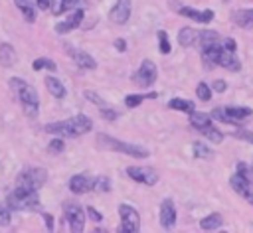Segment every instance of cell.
I'll return each instance as SVG.
<instances>
[{"label": "cell", "instance_id": "42", "mask_svg": "<svg viewBox=\"0 0 253 233\" xmlns=\"http://www.w3.org/2000/svg\"><path fill=\"white\" fill-rule=\"evenodd\" d=\"M101 116L105 120H115V118H119V113L115 109H111V107H103L101 109Z\"/></svg>", "mask_w": 253, "mask_h": 233}, {"label": "cell", "instance_id": "8", "mask_svg": "<svg viewBox=\"0 0 253 233\" xmlns=\"http://www.w3.org/2000/svg\"><path fill=\"white\" fill-rule=\"evenodd\" d=\"M172 10L176 14H180V16H184V18H190V20L198 22V24H210L215 18L213 10H196L192 6H184V4H180L176 0H172Z\"/></svg>", "mask_w": 253, "mask_h": 233}, {"label": "cell", "instance_id": "18", "mask_svg": "<svg viewBox=\"0 0 253 233\" xmlns=\"http://www.w3.org/2000/svg\"><path fill=\"white\" fill-rule=\"evenodd\" d=\"M43 85H45V89H47V93H49L51 97H55V99H65V95H67L65 85H63L57 77L47 75V77L43 79Z\"/></svg>", "mask_w": 253, "mask_h": 233}, {"label": "cell", "instance_id": "15", "mask_svg": "<svg viewBox=\"0 0 253 233\" xmlns=\"http://www.w3.org/2000/svg\"><path fill=\"white\" fill-rule=\"evenodd\" d=\"M67 188H69L73 194H77V195L87 194L89 190H93V178H89V176H85V174H75V176L69 178Z\"/></svg>", "mask_w": 253, "mask_h": 233}, {"label": "cell", "instance_id": "52", "mask_svg": "<svg viewBox=\"0 0 253 233\" xmlns=\"http://www.w3.org/2000/svg\"><path fill=\"white\" fill-rule=\"evenodd\" d=\"M219 233H227V231H219Z\"/></svg>", "mask_w": 253, "mask_h": 233}, {"label": "cell", "instance_id": "47", "mask_svg": "<svg viewBox=\"0 0 253 233\" xmlns=\"http://www.w3.org/2000/svg\"><path fill=\"white\" fill-rule=\"evenodd\" d=\"M113 45H115V49H119L121 53H123V51H126V41H125L123 38H119V39H115V43H113Z\"/></svg>", "mask_w": 253, "mask_h": 233}, {"label": "cell", "instance_id": "10", "mask_svg": "<svg viewBox=\"0 0 253 233\" xmlns=\"http://www.w3.org/2000/svg\"><path fill=\"white\" fill-rule=\"evenodd\" d=\"M130 10H132V2H130V0H117L115 6H113L111 12H109V20H111L113 24L123 26V24L128 22Z\"/></svg>", "mask_w": 253, "mask_h": 233}, {"label": "cell", "instance_id": "27", "mask_svg": "<svg viewBox=\"0 0 253 233\" xmlns=\"http://www.w3.org/2000/svg\"><path fill=\"white\" fill-rule=\"evenodd\" d=\"M190 124H192L194 128H198V132H202L204 128H208V126L213 124V118H211V115H208V113H192V115H190Z\"/></svg>", "mask_w": 253, "mask_h": 233}, {"label": "cell", "instance_id": "24", "mask_svg": "<svg viewBox=\"0 0 253 233\" xmlns=\"http://www.w3.org/2000/svg\"><path fill=\"white\" fill-rule=\"evenodd\" d=\"M198 36H200V32H196L194 28H182L180 32H178V43L182 45V47H192V45H196L198 43Z\"/></svg>", "mask_w": 253, "mask_h": 233}, {"label": "cell", "instance_id": "17", "mask_svg": "<svg viewBox=\"0 0 253 233\" xmlns=\"http://www.w3.org/2000/svg\"><path fill=\"white\" fill-rule=\"evenodd\" d=\"M229 184H231V188L241 195V197H245L251 190H253V186H251V180H249V176H241V174H233L231 178H229Z\"/></svg>", "mask_w": 253, "mask_h": 233}, {"label": "cell", "instance_id": "6", "mask_svg": "<svg viewBox=\"0 0 253 233\" xmlns=\"http://www.w3.org/2000/svg\"><path fill=\"white\" fill-rule=\"evenodd\" d=\"M63 215H65L69 233H83L85 219H87V211H85L79 203H75V201L63 203Z\"/></svg>", "mask_w": 253, "mask_h": 233}, {"label": "cell", "instance_id": "26", "mask_svg": "<svg viewBox=\"0 0 253 233\" xmlns=\"http://www.w3.org/2000/svg\"><path fill=\"white\" fill-rule=\"evenodd\" d=\"M18 55H16V49L12 43H0V65L4 67H12L16 63Z\"/></svg>", "mask_w": 253, "mask_h": 233}, {"label": "cell", "instance_id": "30", "mask_svg": "<svg viewBox=\"0 0 253 233\" xmlns=\"http://www.w3.org/2000/svg\"><path fill=\"white\" fill-rule=\"evenodd\" d=\"M198 43H200L202 49L211 47V45H217V43H219V34L213 32V30H204V32H200V36H198Z\"/></svg>", "mask_w": 253, "mask_h": 233}, {"label": "cell", "instance_id": "33", "mask_svg": "<svg viewBox=\"0 0 253 233\" xmlns=\"http://www.w3.org/2000/svg\"><path fill=\"white\" fill-rule=\"evenodd\" d=\"M202 134H204L208 140H211L213 144H219V142L223 140V132H221L219 128H215L213 124H211V126H208V128H204V130H202Z\"/></svg>", "mask_w": 253, "mask_h": 233}, {"label": "cell", "instance_id": "29", "mask_svg": "<svg viewBox=\"0 0 253 233\" xmlns=\"http://www.w3.org/2000/svg\"><path fill=\"white\" fill-rule=\"evenodd\" d=\"M156 97H158L156 91H150V93H134V95H126V97H125V105H126L128 109H134V107H138L142 101H150V99H156Z\"/></svg>", "mask_w": 253, "mask_h": 233}, {"label": "cell", "instance_id": "5", "mask_svg": "<svg viewBox=\"0 0 253 233\" xmlns=\"http://www.w3.org/2000/svg\"><path fill=\"white\" fill-rule=\"evenodd\" d=\"M117 211L121 217L117 233H140V215H138L136 207H132L128 203H121Z\"/></svg>", "mask_w": 253, "mask_h": 233}, {"label": "cell", "instance_id": "43", "mask_svg": "<svg viewBox=\"0 0 253 233\" xmlns=\"http://www.w3.org/2000/svg\"><path fill=\"white\" fill-rule=\"evenodd\" d=\"M85 211H87V215H89V217H91L95 223H101V221H103V213H99V211H97L93 205H87V209H85Z\"/></svg>", "mask_w": 253, "mask_h": 233}, {"label": "cell", "instance_id": "11", "mask_svg": "<svg viewBox=\"0 0 253 233\" xmlns=\"http://www.w3.org/2000/svg\"><path fill=\"white\" fill-rule=\"evenodd\" d=\"M83 16H85V10H83V8L71 10V14H69L63 22H59V24L55 26V32H57V34H69L71 30H77V28L81 26V22H83Z\"/></svg>", "mask_w": 253, "mask_h": 233}, {"label": "cell", "instance_id": "44", "mask_svg": "<svg viewBox=\"0 0 253 233\" xmlns=\"http://www.w3.org/2000/svg\"><path fill=\"white\" fill-rule=\"evenodd\" d=\"M42 217H43V221H45V227H47V233H53V215L51 213H45V211H42Z\"/></svg>", "mask_w": 253, "mask_h": 233}, {"label": "cell", "instance_id": "50", "mask_svg": "<svg viewBox=\"0 0 253 233\" xmlns=\"http://www.w3.org/2000/svg\"><path fill=\"white\" fill-rule=\"evenodd\" d=\"M91 233H109V231H107L105 227H95V229H93Z\"/></svg>", "mask_w": 253, "mask_h": 233}, {"label": "cell", "instance_id": "31", "mask_svg": "<svg viewBox=\"0 0 253 233\" xmlns=\"http://www.w3.org/2000/svg\"><path fill=\"white\" fill-rule=\"evenodd\" d=\"M32 69H36V71H40V69L55 71V69H57V65H55V61H53V59H49V57H38V59H34Z\"/></svg>", "mask_w": 253, "mask_h": 233}, {"label": "cell", "instance_id": "46", "mask_svg": "<svg viewBox=\"0 0 253 233\" xmlns=\"http://www.w3.org/2000/svg\"><path fill=\"white\" fill-rule=\"evenodd\" d=\"M227 89V83L223 81V79H215L213 81V91H217V93H223Z\"/></svg>", "mask_w": 253, "mask_h": 233}, {"label": "cell", "instance_id": "35", "mask_svg": "<svg viewBox=\"0 0 253 233\" xmlns=\"http://www.w3.org/2000/svg\"><path fill=\"white\" fill-rule=\"evenodd\" d=\"M196 95H198L200 101H210V99H211V87H210L208 83L200 81L198 87H196Z\"/></svg>", "mask_w": 253, "mask_h": 233}, {"label": "cell", "instance_id": "23", "mask_svg": "<svg viewBox=\"0 0 253 233\" xmlns=\"http://www.w3.org/2000/svg\"><path fill=\"white\" fill-rule=\"evenodd\" d=\"M225 115L229 116L231 124H235V122H241V120L249 118L253 115V109L251 107H225Z\"/></svg>", "mask_w": 253, "mask_h": 233}, {"label": "cell", "instance_id": "48", "mask_svg": "<svg viewBox=\"0 0 253 233\" xmlns=\"http://www.w3.org/2000/svg\"><path fill=\"white\" fill-rule=\"evenodd\" d=\"M77 4H79V0H63V8L65 10H75V8H79Z\"/></svg>", "mask_w": 253, "mask_h": 233}, {"label": "cell", "instance_id": "34", "mask_svg": "<svg viewBox=\"0 0 253 233\" xmlns=\"http://www.w3.org/2000/svg\"><path fill=\"white\" fill-rule=\"evenodd\" d=\"M192 148H194L192 152H194L196 158H210V156H211V148H210L208 144H204V142H198V140H196V142L192 144Z\"/></svg>", "mask_w": 253, "mask_h": 233}, {"label": "cell", "instance_id": "9", "mask_svg": "<svg viewBox=\"0 0 253 233\" xmlns=\"http://www.w3.org/2000/svg\"><path fill=\"white\" fill-rule=\"evenodd\" d=\"M126 176L138 184H144V186H154L158 182V172L150 166H128Z\"/></svg>", "mask_w": 253, "mask_h": 233}, {"label": "cell", "instance_id": "3", "mask_svg": "<svg viewBox=\"0 0 253 233\" xmlns=\"http://www.w3.org/2000/svg\"><path fill=\"white\" fill-rule=\"evenodd\" d=\"M97 144L105 150H113V152H123L126 156H132V158H148L150 152L148 148L144 146H138V144H130V142H125V140H117L113 136H107V134H97Z\"/></svg>", "mask_w": 253, "mask_h": 233}, {"label": "cell", "instance_id": "2", "mask_svg": "<svg viewBox=\"0 0 253 233\" xmlns=\"http://www.w3.org/2000/svg\"><path fill=\"white\" fill-rule=\"evenodd\" d=\"M6 205L12 211H22V209H26V211H40L42 201H40L38 192L26 190V188H16L14 192L8 194Z\"/></svg>", "mask_w": 253, "mask_h": 233}, {"label": "cell", "instance_id": "19", "mask_svg": "<svg viewBox=\"0 0 253 233\" xmlns=\"http://www.w3.org/2000/svg\"><path fill=\"white\" fill-rule=\"evenodd\" d=\"M231 20L235 22V26L243 28V30H251L253 28V8H243V10H235L231 14Z\"/></svg>", "mask_w": 253, "mask_h": 233}, {"label": "cell", "instance_id": "12", "mask_svg": "<svg viewBox=\"0 0 253 233\" xmlns=\"http://www.w3.org/2000/svg\"><path fill=\"white\" fill-rule=\"evenodd\" d=\"M65 49L69 51V55L73 57V61H75L81 69H89V71L97 69V61L93 59L91 53H87V51H83V49H77V47H71V45H67V43H65Z\"/></svg>", "mask_w": 253, "mask_h": 233}, {"label": "cell", "instance_id": "25", "mask_svg": "<svg viewBox=\"0 0 253 233\" xmlns=\"http://www.w3.org/2000/svg\"><path fill=\"white\" fill-rule=\"evenodd\" d=\"M221 225H223V217H221V213H217V211L208 213L206 217L200 219V227H202L204 231H215V229H219Z\"/></svg>", "mask_w": 253, "mask_h": 233}, {"label": "cell", "instance_id": "20", "mask_svg": "<svg viewBox=\"0 0 253 233\" xmlns=\"http://www.w3.org/2000/svg\"><path fill=\"white\" fill-rule=\"evenodd\" d=\"M221 45L217 43V45H211V47H206V49H202V63H204V67L206 69H211L213 65H217V61H219V55H221Z\"/></svg>", "mask_w": 253, "mask_h": 233}, {"label": "cell", "instance_id": "1", "mask_svg": "<svg viewBox=\"0 0 253 233\" xmlns=\"http://www.w3.org/2000/svg\"><path fill=\"white\" fill-rule=\"evenodd\" d=\"M8 85H10V89L16 93V97H18V101H20L24 113H26L30 118H34V116L38 115V109H40V97H38L36 89H34L28 81H24V79H20V77H12V79L8 81Z\"/></svg>", "mask_w": 253, "mask_h": 233}, {"label": "cell", "instance_id": "41", "mask_svg": "<svg viewBox=\"0 0 253 233\" xmlns=\"http://www.w3.org/2000/svg\"><path fill=\"white\" fill-rule=\"evenodd\" d=\"M49 12H51L53 16L63 14V12H65V8H63V0H51V4H49Z\"/></svg>", "mask_w": 253, "mask_h": 233}, {"label": "cell", "instance_id": "32", "mask_svg": "<svg viewBox=\"0 0 253 233\" xmlns=\"http://www.w3.org/2000/svg\"><path fill=\"white\" fill-rule=\"evenodd\" d=\"M156 38H158V49H160V53H162V55H168V53L172 51V45H170L168 34H166L164 30H158Z\"/></svg>", "mask_w": 253, "mask_h": 233}, {"label": "cell", "instance_id": "28", "mask_svg": "<svg viewBox=\"0 0 253 233\" xmlns=\"http://www.w3.org/2000/svg\"><path fill=\"white\" fill-rule=\"evenodd\" d=\"M168 107H170L172 111H182V113H188V115L196 113V105H194V101H190V99L174 97V99L168 101Z\"/></svg>", "mask_w": 253, "mask_h": 233}, {"label": "cell", "instance_id": "39", "mask_svg": "<svg viewBox=\"0 0 253 233\" xmlns=\"http://www.w3.org/2000/svg\"><path fill=\"white\" fill-rule=\"evenodd\" d=\"M10 221H12V209H10L8 205L0 203V225H2V227H4V225H10Z\"/></svg>", "mask_w": 253, "mask_h": 233}, {"label": "cell", "instance_id": "45", "mask_svg": "<svg viewBox=\"0 0 253 233\" xmlns=\"http://www.w3.org/2000/svg\"><path fill=\"white\" fill-rule=\"evenodd\" d=\"M223 49H225V51H233V53H235V49H237L235 39H233V38H225V39H223Z\"/></svg>", "mask_w": 253, "mask_h": 233}, {"label": "cell", "instance_id": "16", "mask_svg": "<svg viewBox=\"0 0 253 233\" xmlns=\"http://www.w3.org/2000/svg\"><path fill=\"white\" fill-rule=\"evenodd\" d=\"M14 4L18 6L20 14L24 16V20H26L28 24H34V22H36V16H38L36 0H14Z\"/></svg>", "mask_w": 253, "mask_h": 233}, {"label": "cell", "instance_id": "38", "mask_svg": "<svg viewBox=\"0 0 253 233\" xmlns=\"http://www.w3.org/2000/svg\"><path fill=\"white\" fill-rule=\"evenodd\" d=\"M63 148H65V144H63V140L59 138V136H55L49 144H47V150H49V154H61L63 152Z\"/></svg>", "mask_w": 253, "mask_h": 233}, {"label": "cell", "instance_id": "49", "mask_svg": "<svg viewBox=\"0 0 253 233\" xmlns=\"http://www.w3.org/2000/svg\"><path fill=\"white\" fill-rule=\"evenodd\" d=\"M49 4H51V0H36V6L40 10H49Z\"/></svg>", "mask_w": 253, "mask_h": 233}, {"label": "cell", "instance_id": "14", "mask_svg": "<svg viewBox=\"0 0 253 233\" xmlns=\"http://www.w3.org/2000/svg\"><path fill=\"white\" fill-rule=\"evenodd\" d=\"M160 225L164 229H172L176 225V207L170 197L162 199V203H160Z\"/></svg>", "mask_w": 253, "mask_h": 233}, {"label": "cell", "instance_id": "36", "mask_svg": "<svg viewBox=\"0 0 253 233\" xmlns=\"http://www.w3.org/2000/svg\"><path fill=\"white\" fill-rule=\"evenodd\" d=\"M111 190V182L107 176H99L93 180V192H109Z\"/></svg>", "mask_w": 253, "mask_h": 233}, {"label": "cell", "instance_id": "13", "mask_svg": "<svg viewBox=\"0 0 253 233\" xmlns=\"http://www.w3.org/2000/svg\"><path fill=\"white\" fill-rule=\"evenodd\" d=\"M43 130L47 134H53V136H59V138H75V130H73L69 118L67 120H57V122H47L43 126Z\"/></svg>", "mask_w": 253, "mask_h": 233}, {"label": "cell", "instance_id": "40", "mask_svg": "<svg viewBox=\"0 0 253 233\" xmlns=\"http://www.w3.org/2000/svg\"><path fill=\"white\" fill-rule=\"evenodd\" d=\"M231 136H235V138H239V140H245V142H251V144H253V132H251V130L235 128V130L231 132Z\"/></svg>", "mask_w": 253, "mask_h": 233}, {"label": "cell", "instance_id": "37", "mask_svg": "<svg viewBox=\"0 0 253 233\" xmlns=\"http://www.w3.org/2000/svg\"><path fill=\"white\" fill-rule=\"evenodd\" d=\"M83 97H85L87 101H91L93 105H97L99 109H103V107H107V103H105V99H103V97H99V95H97L95 91H85V93H83Z\"/></svg>", "mask_w": 253, "mask_h": 233}, {"label": "cell", "instance_id": "7", "mask_svg": "<svg viewBox=\"0 0 253 233\" xmlns=\"http://www.w3.org/2000/svg\"><path fill=\"white\" fill-rule=\"evenodd\" d=\"M156 77H158L156 63H154L152 59H142V61H140V65H138V69L130 75V81H132L134 85L142 87V89H148V87H152V85H154Z\"/></svg>", "mask_w": 253, "mask_h": 233}, {"label": "cell", "instance_id": "4", "mask_svg": "<svg viewBox=\"0 0 253 233\" xmlns=\"http://www.w3.org/2000/svg\"><path fill=\"white\" fill-rule=\"evenodd\" d=\"M47 180V170L45 168H24L16 176V188H26L38 192Z\"/></svg>", "mask_w": 253, "mask_h": 233}, {"label": "cell", "instance_id": "51", "mask_svg": "<svg viewBox=\"0 0 253 233\" xmlns=\"http://www.w3.org/2000/svg\"><path fill=\"white\" fill-rule=\"evenodd\" d=\"M245 199H247V201H249V203L253 205V190H251V192H249V194L245 195Z\"/></svg>", "mask_w": 253, "mask_h": 233}, {"label": "cell", "instance_id": "21", "mask_svg": "<svg viewBox=\"0 0 253 233\" xmlns=\"http://www.w3.org/2000/svg\"><path fill=\"white\" fill-rule=\"evenodd\" d=\"M69 122H71V126H73V130H75V136H81V134H85V132H89V130L93 128V120H91L89 116L81 115V113L75 115V116H71Z\"/></svg>", "mask_w": 253, "mask_h": 233}, {"label": "cell", "instance_id": "22", "mask_svg": "<svg viewBox=\"0 0 253 233\" xmlns=\"http://www.w3.org/2000/svg\"><path fill=\"white\" fill-rule=\"evenodd\" d=\"M221 47H223V45H221ZM217 65H221V67L227 69V71H239V69H241V61L237 59V55H235L233 51H225V49H221V55H219Z\"/></svg>", "mask_w": 253, "mask_h": 233}]
</instances>
